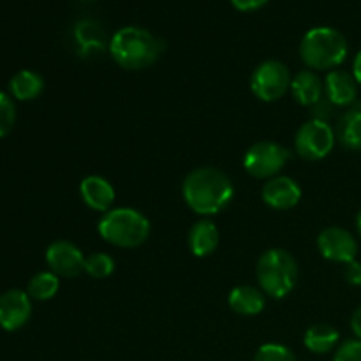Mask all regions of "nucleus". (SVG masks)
Here are the masks:
<instances>
[{
  "instance_id": "1",
  "label": "nucleus",
  "mask_w": 361,
  "mask_h": 361,
  "mask_svg": "<svg viewBox=\"0 0 361 361\" xmlns=\"http://www.w3.org/2000/svg\"><path fill=\"white\" fill-rule=\"evenodd\" d=\"M182 196L194 214L210 217L231 203L235 185L222 169L203 166L192 169L185 176L182 183Z\"/></svg>"
},
{
  "instance_id": "2",
  "label": "nucleus",
  "mask_w": 361,
  "mask_h": 361,
  "mask_svg": "<svg viewBox=\"0 0 361 361\" xmlns=\"http://www.w3.org/2000/svg\"><path fill=\"white\" fill-rule=\"evenodd\" d=\"M164 44L150 30L136 25H129L113 34L109 41L111 59L122 69L143 71L157 62Z\"/></svg>"
},
{
  "instance_id": "3",
  "label": "nucleus",
  "mask_w": 361,
  "mask_h": 361,
  "mask_svg": "<svg viewBox=\"0 0 361 361\" xmlns=\"http://www.w3.org/2000/svg\"><path fill=\"white\" fill-rule=\"evenodd\" d=\"M349 53L348 39L331 27H314L300 41V56L310 71L338 69Z\"/></svg>"
},
{
  "instance_id": "4",
  "label": "nucleus",
  "mask_w": 361,
  "mask_h": 361,
  "mask_svg": "<svg viewBox=\"0 0 361 361\" xmlns=\"http://www.w3.org/2000/svg\"><path fill=\"white\" fill-rule=\"evenodd\" d=\"M102 240L120 249H136L150 236V221L136 208H111L97 224Z\"/></svg>"
},
{
  "instance_id": "5",
  "label": "nucleus",
  "mask_w": 361,
  "mask_h": 361,
  "mask_svg": "<svg viewBox=\"0 0 361 361\" xmlns=\"http://www.w3.org/2000/svg\"><path fill=\"white\" fill-rule=\"evenodd\" d=\"M256 279L264 295L275 300L286 298L298 281V264L288 250L268 249L257 259Z\"/></svg>"
},
{
  "instance_id": "6",
  "label": "nucleus",
  "mask_w": 361,
  "mask_h": 361,
  "mask_svg": "<svg viewBox=\"0 0 361 361\" xmlns=\"http://www.w3.org/2000/svg\"><path fill=\"white\" fill-rule=\"evenodd\" d=\"M291 159V152L277 141H257L243 155V168L257 180H270L279 176Z\"/></svg>"
},
{
  "instance_id": "7",
  "label": "nucleus",
  "mask_w": 361,
  "mask_h": 361,
  "mask_svg": "<svg viewBox=\"0 0 361 361\" xmlns=\"http://www.w3.org/2000/svg\"><path fill=\"white\" fill-rule=\"evenodd\" d=\"M335 143H337L335 129L323 120L312 118L302 123L296 130L295 150L305 161H323L331 154Z\"/></svg>"
},
{
  "instance_id": "8",
  "label": "nucleus",
  "mask_w": 361,
  "mask_h": 361,
  "mask_svg": "<svg viewBox=\"0 0 361 361\" xmlns=\"http://www.w3.org/2000/svg\"><path fill=\"white\" fill-rule=\"evenodd\" d=\"M291 73L288 66L279 60H264L250 76V90L259 101L275 102L291 88Z\"/></svg>"
},
{
  "instance_id": "9",
  "label": "nucleus",
  "mask_w": 361,
  "mask_h": 361,
  "mask_svg": "<svg viewBox=\"0 0 361 361\" xmlns=\"http://www.w3.org/2000/svg\"><path fill=\"white\" fill-rule=\"evenodd\" d=\"M317 249L324 259L341 264L351 263L358 256V242L355 235L338 226H330L319 233Z\"/></svg>"
},
{
  "instance_id": "10",
  "label": "nucleus",
  "mask_w": 361,
  "mask_h": 361,
  "mask_svg": "<svg viewBox=\"0 0 361 361\" xmlns=\"http://www.w3.org/2000/svg\"><path fill=\"white\" fill-rule=\"evenodd\" d=\"M85 257L78 245L67 240H56L46 249V263L49 271L63 279L78 277L85 271Z\"/></svg>"
},
{
  "instance_id": "11",
  "label": "nucleus",
  "mask_w": 361,
  "mask_h": 361,
  "mask_svg": "<svg viewBox=\"0 0 361 361\" xmlns=\"http://www.w3.org/2000/svg\"><path fill=\"white\" fill-rule=\"evenodd\" d=\"M32 316V298L27 291L9 289L0 295V328L16 331L28 323Z\"/></svg>"
},
{
  "instance_id": "12",
  "label": "nucleus",
  "mask_w": 361,
  "mask_h": 361,
  "mask_svg": "<svg viewBox=\"0 0 361 361\" xmlns=\"http://www.w3.org/2000/svg\"><path fill=\"white\" fill-rule=\"evenodd\" d=\"M261 196L264 203L274 210H291L302 200V187L291 176L279 175L267 180Z\"/></svg>"
},
{
  "instance_id": "13",
  "label": "nucleus",
  "mask_w": 361,
  "mask_h": 361,
  "mask_svg": "<svg viewBox=\"0 0 361 361\" xmlns=\"http://www.w3.org/2000/svg\"><path fill=\"white\" fill-rule=\"evenodd\" d=\"M324 97L335 108H349L358 97V81L348 71H330L324 78Z\"/></svg>"
},
{
  "instance_id": "14",
  "label": "nucleus",
  "mask_w": 361,
  "mask_h": 361,
  "mask_svg": "<svg viewBox=\"0 0 361 361\" xmlns=\"http://www.w3.org/2000/svg\"><path fill=\"white\" fill-rule=\"evenodd\" d=\"M80 194L83 203L90 210L101 212V214L111 210L115 203V187L104 176L90 175L81 180Z\"/></svg>"
},
{
  "instance_id": "15",
  "label": "nucleus",
  "mask_w": 361,
  "mask_h": 361,
  "mask_svg": "<svg viewBox=\"0 0 361 361\" xmlns=\"http://www.w3.org/2000/svg\"><path fill=\"white\" fill-rule=\"evenodd\" d=\"M291 94L298 104L312 108L316 106L321 99L324 97V83L321 78L317 76L316 71L303 69L295 74L291 80Z\"/></svg>"
},
{
  "instance_id": "16",
  "label": "nucleus",
  "mask_w": 361,
  "mask_h": 361,
  "mask_svg": "<svg viewBox=\"0 0 361 361\" xmlns=\"http://www.w3.org/2000/svg\"><path fill=\"white\" fill-rule=\"evenodd\" d=\"M221 242V233L219 228L210 219H201L190 228L187 243H189L190 252L196 257H208L217 250Z\"/></svg>"
},
{
  "instance_id": "17",
  "label": "nucleus",
  "mask_w": 361,
  "mask_h": 361,
  "mask_svg": "<svg viewBox=\"0 0 361 361\" xmlns=\"http://www.w3.org/2000/svg\"><path fill=\"white\" fill-rule=\"evenodd\" d=\"M228 305L238 316H257L267 307V295L254 286H238L229 293Z\"/></svg>"
},
{
  "instance_id": "18",
  "label": "nucleus",
  "mask_w": 361,
  "mask_h": 361,
  "mask_svg": "<svg viewBox=\"0 0 361 361\" xmlns=\"http://www.w3.org/2000/svg\"><path fill=\"white\" fill-rule=\"evenodd\" d=\"M335 134H337L338 143L344 148L353 152L361 150V102L356 101L355 104L345 108V111L338 118Z\"/></svg>"
},
{
  "instance_id": "19",
  "label": "nucleus",
  "mask_w": 361,
  "mask_h": 361,
  "mask_svg": "<svg viewBox=\"0 0 361 361\" xmlns=\"http://www.w3.org/2000/svg\"><path fill=\"white\" fill-rule=\"evenodd\" d=\"M341 341V334L337 328L326 323L312 324L303 335V344L314 355H328L334 351Z\"/></svg>"
},
{
  "instance_id": "20",
  "label": "nucleus",
  "mask_w": 361,
  "mask_h": 361,
  "mask_svg": "<svg viewBox=\"0 0 361 361\" xmlns=\"http://www.w3.org/2000/svg\"><path fill=\"white\" fill-rule=\"evenodd\" d=\"M44 90V80L34 71H20L9 81V92L18 101H34Z\"/></svg>"
},
{
  "instance_id": "21",
  "label": "nucleus",
  "mask_w": 361,
  "mask_h": 361,
  "mask_svg": "<svg viewBox=\"0 0 361 361\" xmlns=\"http://www.w3.org/2000/svg\"><path fill=\"white\" fill-rule=\"evenodd\" d=\"M60 277L53 271H39L28 282L27 293L32 300L37 302H48L59 293Z\"/></svg>"
},
{
  "instance_id": "22",
  "label": "nucleus",
  "mask_w": 361,
  "mask_h": 361,
  "mask_svg": "<svg viewBox=\"0 0 361 361\" xmlns=\"http://www.w3.org/2000/svg\"><path fill=\"white\" fill-rule=\"evenodd\" d=\"M85 271L94 279H106L115 271V259L106 252H94L85 257Z\"/></svg>"
},
{
  "instance_id": "23",
  "label": "nucleus",
  "mask_w": 361,
  "mask_h": 361,
  "mask_svg": "<svg viewBox=\"0 0 361 361\" xmlns=\"http://www.w3.org/2000/svg\"><path fill=\"white\" fill-rule=\"evenodd\" d=\"M254 361H296V356L286 345L270 342V344H263L257 349Z\"/></svg>"
},
{
  "instance_id": "24",
  "label": "nucleus",
  "mask_w": 361,
  "mask_h": 361,
  "mask_svg": "<svg viewBox=\"0 0 361 361\" xmlns=\"http://www.w3.org/2000/svg\"><path fill=\"white\" fill-rule=\"evenodd\" d=\"M16 123V106L7 94L0 92V137L7 136Z\"/></svg>"
},
{
  "instance_id": "25",
  "label": "nucleus",
  "mask_w": 361,
  "mask_h": 361,
  "mask_svg": "<svg viewBox=\"0 0 361 361\" xmlns=\"http://www.w3.org/2000/svg\"><path fill=\"white\" fill-rule=\"evenodd\" d=\"M334 361H361V341L351 338L341 344L335 351Z\"/></svg>"
},
{
  "instance_id": "26",
  "label": "nucleus",
  "mask_w": 361,
  "mask_h": 361,
  "mask_svg": "<svg viewBox=\"0 0 361 361\" xmlns=\"http://www.w3.org/2000/svg\"><path fill=\"white\" fill-rule=\"evenodd\" d=\"M334 108L335 106L328 101L326 97L321 99L316 106H312V116L316 120H323V122H328L331 115H334Z\"/></svg>"
},
{
  "instance_id": "27",
  "label": "nucleus",
  "mask_w": 361,
  "mask_h": 361,
  "mask_svg": "<svg viewBox=\"0 0 361 361\" xmlns=\"http://www.w3.org/2000/svg\"><path fill=\"white\" fill-rule=\"evenodd\" d=\"M344 279L348 284L361 286V263L360 261H351V263L344 264Z\"/></svg>"
},
{
  "instance_id": "28",
  "label": "nucleus",
  "mask_w": 361,
  "mask_h": 361,
  "mask_svg": "<svg viewBox=\"0 0 361 361\" xmlns=\"http://www.w3.org/2000/svg\"><path fill=\"white\" fill-rule=\"evenodd\" d=\"M233 4V7L242 13H252V11L261 9V7L267 6L270 0H229Z\"/></svg>"
},
{
  "instance_id": "29",
  "label": "nucleus",
  "mask_w": 361,
  "mask_h": 361,
  "mask_svg": "<svg viewBox=\"0 0 361 361\" xmlns=\"http://www.w3.org/2000/svg\"><path fill=\"white\" fill-rule=\"evenodd\" d=\"M351 330H353V334H355V337L361 341V305L355 310V314L351 316Z\"/></svg>"
},
{
  "instance_id": "30",
  "label": "nucleus",
  "mask_w": 361,
  "mask_h": 361,
  "mask_svg": "<svg viewBox=\"0 0 361 361\" xmlns=\"http://www.w3.org/2000/svg\"><path fill=\"white\" fill-rule=\"evenodd\" d=\"M353 76L358 81V85H361V49L356 53L355 62H353Z\"/></svg>"
},
{
  "instance_id": "31",
  "label": "nucleus",
  "mask_w": 361,
  "mask_h": 361,
  "mask_svg": "<svg viewBox=\"0 0 361 361\" xmlns=\"http://www.w3.org/2000/svg\"><path fill=\"white\" fill-rule=\"evenodd\" d=\"M356 229H358V235L361 238V210H360V214L356 215Z\"/></svg>"
}]
</instances>
